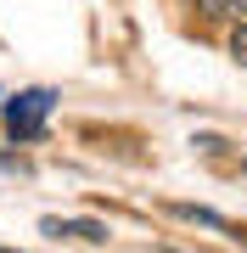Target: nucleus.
I'll list each match as a JSON object with an SVG mask.
<instances>
[{
    "label": "nucleus",
    "mask_w": 247,
    "mask_h": 253,
    "mask_svg": "<svg viewBox=\"0 0 247 253\" xmlns=\"http://www.w3.org/2000/svg\"><path fill=\"white\" fill-rule=\"evenodd\" d=\"M51 107H56V90H17V96L6 101V113H0V118H6V129H11L17 141H34L39 129H45Z\"/></svg>",
    "instance_id": "obj_1"
},
{
    "label": "nucleus",
    "mask_w": 247,
    "mask_h": 253,
    "mask_svg": "<svg viewBox=\"0 0 247 253\" xmlns=\"http://www.w3.org/2000/svg\"><path fill=\"white\" fill-rule=\"evenodd\" d=\"M39 231H45V236H56V242H62V236H68V242H107V225H96V219H39Z\"/></svg>",
    "instance_id": "obj_2"
},
{
    "label": "nucleus",
    "mask_w": 247,
    "mask_h": 253,
    "mask_svg": "<svg viewBox=\"0 0 247 253\" xmlns=\"http://www.w3.org/2000/svg\"><path fill=\"white\" fill-rule=\"evenodd\" d=\"M169 214H180V219H191V225H208V231H230L236 242H247V231H236L225 214H213V208H197V203H169Z\"/></svg>",
    "instance_id": "obj_3"
},
{
    "label": "nucleus",
    "mask_w": 247,
    "mask_h": 253,
    "mask_svg": "<svg viewBox=\"0 0 247 253\" xmlns=\"http://www.w3.org/2000/svg\"><path fill=\"white\" fill-rule=\"evenodd\" d=\"M208 23H247V0H191Z\"/></svg>",
    "instance_id": "obj_4"
},
{
    "label": "nucleus",
    "mask_w": 247,
    "mask_h": 253,
    "mask_svg": "<svg viewBox=\"0 0 247 253\" xmlns=\"http://www.w3.org/2000/svg\"><path fill=\"white\" fill-rule=\"evenodd\" d=\"M230 56L247 68V23H236V28H230Z\"/></svg>",
    "instance_id": "obj_5"
},
{
    "label": "nucleus",
    "mask_w": 247,
    "mask_h": 253,
    "mask_svg": "<svg viewBox=\"0 0 247 253\" xmlns=\"http://www.w3.org/2000/svg\"><path fill=\"white\" fill-rule=\"evenodd\" d=\"M242 186H247V158H242Z\"/></svg>",
    "instance_id": "obj_6"
},
{
    "label": "nucleus",
    "mask_w": 247,
    "mask_h": 253,
    "mask_svg": "<svg viewBox=\"0 0 247 253\" xmlns=\"http://www.w3.org/2000/svg\"><path fill=\"white\" fill-rule=\"evenodd\" d=\"M0 253H11V248H0Z\"/></svg>",
    "instance_id": "obj_7"
}]
</instances>
